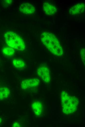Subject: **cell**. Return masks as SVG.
Listing matches in <instances>:
<instances>
[{
	"label": "cell",
	"instance_id": "cell-7",
	"mask_svg": "<svg viewBox=\"0 0 85 127\" xmlns=\"http://www.w3.org/2000/svg\"><path fill=\"white\" fill-rule=\"evenodd\" d=\"M43 10L45 13L48 15H53L57 12V9L55 6L48 2H45L43 4Z\"/></svg>",
	"mask_w": 85,
	"mask_h": 127
},
{
	"label": "cell",
	"instance_id": "cell-12",
	"mask_svg": "<svg viewBox=\"0 0 85 127\" xmlns=\"http://www.w3.org/2000/svg\"><path fill=\"white\" fill-rule=\"evenodd\" d=\"M2 52L5 55L11 56L14 54L15 51L14 49L11 47H5L3 48Z\"/></svg>",
	"mask_w": 85,
	"mask_h": 127
},
{
	"label": "cell",
	"instance_id": "cell-6",
	"mask_svg": "<svg viewBox=\"0 0 85 127\" xmlns=\"http://www.w3.org/2000/svg\"><path fill=\"white\" fill-rule=\"evenodd\" d=\"M20 11L26 14H31L35 11L34 6L32 4L27 3L21 4L19 8Z\"/></svg>",
	"mask_w": 85,
	"mask_h": 127
},
{
	"label": "cell",
	"instance_id": "cell-16",
	"mask_svg": "<svg viewBox=\"0 0 85 127\" xmlns=\"http://www.w3.org/2000/svg\"><path fill=\"white\" fill-rule=\"evenodd\" d=\"M2 119L0 117V124L2 122Z\"/></svg>",
	"mask_w": 85,
	"mask_h": 127
},
{
	"label": "cell",
	"instance_id": "cell-15",
	"mask_svg": "<svg viewBox=\"0 0 85 127\" xmlns=\"http://www.w3.org/2000/svg\"><path fill=\"white\" fill-rule=\"evenodd\" d=\"M22 126L20 123L17 121H14L12 125V127H20Z\"/></svg>",
	"mask_w": 85,
	"mask_h": 127
},
{
	"label": "cell",
	"instance_id": "cell-2",
	"mask_svg": "<svg viewBox=\"0 0 85 127\" xmlns=\"http://www.w3.org/2000/svg\"><path fill=\"white\" fill-rule=\"evenodd\" d=\"M61 100L63 111L64 114H71L76 110L79 102L76 97L70 95L63 91L61 93Z\"/></svg>",
	"mask_w": 85,
	"mask_h": 127
},
{
	"label": "cell",
	"instance_id": "cell-1",
	"mask_svg": "<svg viewBox=\"0 0 85 127\" xmlns=\"http://www.w3.org/2000/svg\"><path fill=\"white\" fill-rule=\"evenodd\" d=\"M41 37L42 43L53 54L59 56L64 55L63 47L54 34L51 32H44L41 33Z\"/></svg>",
	"mask_w": 85,
	"mask_h": 127
},
{
	"label": "cell",
	"instance_id": "cell-3",
	"mask_svg": "<svg viewBox=\"0 0 85 127\" xmlns=\"http://www.w3.org/2000/svg\"><path fill=\"white\" fill-rule=\"evenodd\" d=\"M5 41L10 47L19 51H23L25 48L22 39L16 33L12 31L6 32L4 35Z\"/></svg>",
	"mask_w": 85,
	"mask_h": 127
},
{
	"label": "cell",
	"instance_id": "cell-10",
	"mask_svg": "<svg viewBox=\"0 0 85 127\" xmlns=\"http://www.w3.org/2000/svg\"><path fill=\"white\" fill-rule=\"evenodd\" d=\"M10 94V91L7 87H0V100H1L8 98Z\"/></svg>",
	"mask_w": 85,
	"mask_h": 127
},
{
	"label": "cell",
	"instance_id": "cell-5",
	"mask_svg": "<svg viewBox=\"0 0 85 127\" xmlns=\"http://www.w3.org/2000/svg\"><path fill=\"white\" fill-rule=\"evenodd\" d=\"M38 75L45 83H49L50 80V73L48 68L45 66H42L38 68L37 71Z\"/></svg>",
	"mask_w": 85,
	"mask_h": 127
},
{
	"label": "cell",
	"instance_id": "cell-11",
	"mask_svg": "<svg viewBox=\"0 0 85 127\" xmlns=\"http://www.w3.org/2000/svg\"><path fill=\"white\" fill-rule=\"evenodd\" d=\"M12 63L13 65L16 68L23 69L25 68V63L23 60L21 59H13Z\"/></svg>",
	"mask_w": 85,
	"mask_h": 127
},
{
	"label": "cell",
	"instance_id": "cell-4",
	"mask_svg": "<svg viewBox=\"0 0 85 127\" xmlns=\"http://www.w3.org/2000/svg\"><path fill=\"white\" fill-rule=\"evenodd\" d=\"M40 83V80L36 78H30L24 80L21 82V88L24 90L36 87Z\"/></svg>",
	"mask_w": 85,
	"mask_h": 127
},
{
	"label": "cell",
	"instance_id": "cell-8",
	"mask_svg": "<svg viewBox=\"0 0 85 127\" xmlns=\"http://www.w3.org/2000/svg\"><path fill=\"white\" fill-rule=\"evenodd\" d=\"M85 5L84 3L76 4L71 7L69 10V12L72 15L81 14L85 10Z\"/></svg>",
	"mask_w": 85,
	"mask_h": 127
},
{
	"label": "cell",
	"instance_id": "cell-14",
	"mask_svg": "<svg viewBox=\"0 0 85 127\" xmlns=\"http://www.w3.org/2000/svg\"><path fill=\"white\" fill-rule=\"evenodd\" d=\"M12 0H4L3 1V5L5 7H8L12 4Z\"/></svg>",
	"mask_w": 85,
	"mask_h": 127
},
{
	"label": "cell",
	"instance_id": "cell-9",
	"mask_svg": "<svg viewBox=\"0 0 85 127\" xmlns=\"http://www.w3.org/2000/svg\"><path fill=\"white\" fill-rule=\"evenodd\" d=\"M32 108L35 114L38 116H40L43 111L42 103L39 101L33 102L32 105Z\"/></svg>",
	"mask_w": 85,
	"mask_h": 127
},
{
	"label": "cell",
	"instance_id": "cell-13",
	"mask_svg": "<svg viewBox=\"0 0 85 127\" xmlns=\"http://www.w3.org/2000/svg\"><path fill=\"white\" fill-rule=\"evenodd\" d=\"M85 49L83 48L81 49L80 51V54L81 57L83 62L85 65Z\"/></svg>",
	"mask_w": 85,
	"mask_h": 127
}]
</instances>
